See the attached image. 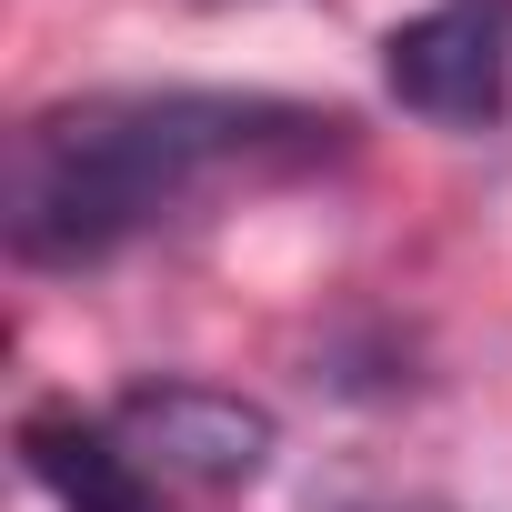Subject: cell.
<instances>
[{"instance_id":"6da1fadb","label":"cell","mask_w":512,"mask_h":512,"mask_svg":"<svg viewBox=\"0 0 512 512\" xmlns=\"http://www.w3.org/2000/svg\"><path fill=\"white\" fill-rule=\"evenodd\" d=\"M332 141V111L272 91H81L11 131L0 221L31 272H91L231 181L312 171Z\"/></svg>"},{"instance_id":"7a4b0ae2","label":"cell","mask_w":512,"mask_h":512,"mask_svg":"<svg viewBox=\"0 0 512 512\" xmlns=\"http://www.w3.org/2000/svg\"><path fill=\"white\" fill-rule=\"evenodd\" d=\"M111 432L161 492H251L282 452V422L221 382H131L111 402Z\"/></svg>"},{"instance_id":"3957f363","label":"cell","mask_w":512,"mask_h":512,"mask_svg":"<svg viewBox=\"0 0 512 512\" xmlns=\"http://www.w3.org/2000/svg\"><path fill=\"white\" fill-rule=\"evenodd\" d=\"M382 81L402 111L442 131H492L512 111V0H432L382 41Z\"/></svg>"},{"instance_id":"277c9868","label":"cell","mask_w":512,"mask_h":512,"mask_svg":"<svg viewBox=\"0 0 512 512\" xmlns=\"http://www.w3.org/2000/svg\"><path fill=\"white\" fill-rule=\"evenodd\" d=\"M21 462H31V482H41L61 512H171V492L121 452V432H111V422L31 412V422H21Z\"/></svg>"}]
</instances>
